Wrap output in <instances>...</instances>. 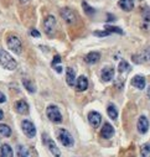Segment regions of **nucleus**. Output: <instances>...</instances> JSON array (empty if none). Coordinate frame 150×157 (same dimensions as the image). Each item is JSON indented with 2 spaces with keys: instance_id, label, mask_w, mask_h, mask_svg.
I'll use <instances>...</instances> for the list:
<instances>
[{
  "instance_id": "obj_3",
  "label": "nucleus",
  "mask_w": 150,
  "mask_h": 157,
  "mask_svg": "<svg viewBox=\"0 0 150 157\" xmlns=\"http://www.w3.org/2000/svg\"><path fill=\"white\" fill-rule=\"evenodd\" d=\"M57 139L65 147H72L73 144H74V140H73L72 135L66 129H58L57 130Z\"/></svg>"
},
{
  "instance_id": "obj_35",
  "label": "nucleus",
  "mask_w": 150,
  "mask_h": 157,
  "mask_svg": "<svg viewBox=\"0 0 150 157\" xmlns=\"http://www.w3.org/2000/svg\"><path fill=\"white\" fill-rule=\"evenodd\" d=\"M3 119H4V111L0 109V120H3Z\"/></svg>"
},
{
  "instance_id": "obj_20",
  "label": "nucleus",
  "mask_w": 150,
  "mask_h": 157,
  "mask_svg": "<svg viewBox=\"0 0 150 157\" xmlns=\"http://www.w3.org/2000/svg\"><path fill=\"white\" fill-rule=\"evenodd\" d=\"M99 58H101V55L98 52H89L88 55H86L85 61L88 64H94V63H97L99 61Z\"/></svg>"
},
{
  "instance_id": "obj_23",
  "label": "nucleus",
  "mask_w": 150,
  "mask_h": 157,
  "mask_svg": "<svg viewBox=\"0 0 150 157\" xmlns=\"http://www.w3.org/2000/svg\"><path fill=\"white\" fill-rule=\"evenodd\" d=\"M22 84H24V87L26 88V90H27L29 93H35V92H36L35 84H34L30 79H27V78H24V79H22Z\"/></svg>"
},
{
  "instance_id": "obj_21",
  "label": "nucleus",
  "mask_w": 150,
  "mask_h": 157,
  "mask_svg": "<svg viewBox=\"0 0 150 157\" xmlns=\"http://www.w3.org/2000/svg\"><path fill=\"white\" fill-rule=\"evenodd\" d=\"M119 6L124 11H130L134 9V2L133 0H119Z\"/></svg>"
},
{
  "instance_id": "obj_32",
  "label": "nucleus",
  "mask_w": 150,
  "mask_h": 157,
  "mask_svg": "<svg viewBox=\"0 0 150 157\" xmlns=\"http://www.w3.org/2000/svg\"><path fill=\"white\" fill-rule=\"evenodd\" d=\"M30 35H31L32 37H40V36H41L40 32L37 31V30H31V31H30Z\"/></svg>"
},
{
  "instance_id": "obj_10",
  "label": "nucleus",
  "mask_w": 150,
  "mask_h": 157,
  "mask_svg": "<svg viewBox=\"0 0 150 157\" xmlns=\"http://www.w3.org/2000/svg\"><path fill=\"white\" fill-rule=\"evenodd\" d=\"M101 78H102V81L105 82V83L110 82L114 78V68L110 67V66L104 67L102 69V72H101Z\"/></svg>"
},
{
  "instance_id": "obj_29",
  "label": "nucleus",
  "mask_w": 150,
  "mask_h": 157,
  "mask_svg": "<svg viewBox=\"0 0 150 157\" xmlns=\"http://www.w3.org/2000/svg\"><path fill=\"white\" fill-rule=\"evenodd\" d=\"M83 5V8H85V11H86V14H88V15H92V14H94V10L89 6V5H87V3H83L82 4Z\"/></svg>"
},
{
  "instance_id": "obj_33",
  "label": "nucleus",
  "mask_w": 150,
  "mask_h": 157,
  "mask_svg": "<svg viewBox=\"0 0 150 157\" xmlns=\"http://www.w3.org/2000/svg\"><path fill=\"white\" fill-rule=\"evenodd\" d=\"M5 101H6V97H5V94L0 92V104H2V103H5Z\"/></svg>"
},
{
  "instance_id": "obj_5",
  "label": "nucleus",
  "mask_w": 150,
  "mask_h": 157,
  "mask_svg": "<svg viewBox=\"0 0 150 157\" xmlns=\"http://www.w3.org/2000/svg\"><path fill=\"white\" fill-rule=\"evenodd\" d=\"M56 24H57V22H56L55 16L49 15V16L45 19V21H44V31H45V33L49 35V36L53 35V33H55V30H56Z\"/></svg>"
},
{
  "instance_id": "obj_18",
  "label": "nucleus",
  "mask_w": 150,
  "mask_h": 157,
  "mask_svg": "<svg viewBox=\"0 0 150 157\" xmlns=\"http://www.w3.org/2000/svg\"><path fill=\"white\" fill-rule=\"evenodd\" d=\"M145 78L143 77V75H135V77H133V79H132V86L133 87H135V88H138V89H144L145 88Z\"/></svg>"
},
{
  "instance_id": "obj_37",
  "label": "nucleus",
  "mask_w": 150,
  "mask_h": 157,
  "mask_svg": "<svg viewBox=\"0 0 150 157\" xmlns=\"http://www.w3.org/2000/svg\"><path fill=\"white\" fill-rule=\"evenodd\" d=\"M19 2H20V3H22V4H25V3H27V2H29V0H19Z\"/></svg>"
},
{
  "instance_id": "obj_30",
  "label": "nucleus",
  "mask_w": 150,
  "mask_h": 157,
  "mask_svg": "<svg viewBox=\"0 0 150 157\" xmlns=\"http://www.w3.org/2000/svg\"><path fill=\"white\" fill-rule=\"evenodd\" d=\"M93 33H94V36H99V37H104V36L110 35L108 31H94Z\"/></svg>"
},
{
  "instance_id": "obj_26",
  "label": "nucleus",
  "mask_w": 150,
  "mask_h": 157,
  "mask_svg": "<svg viewBox=\"0 0 150 157\" xmlns=\"http://www.w3.org/2000/svg\"><path fill=\"white\" fill-rule=\"evenodd\" d=\"M104 29H105V31H108L109 33L116 32V33H120V35H123V30H122V29H119V27H116V26L105 25V26H104Z\"/></svg>"
},
{
  "instance_id": "obj_13",
  "label": "nucleus",
  "mask_w": 150,
  "mask_h": 157,
  "mask_svg": "<svg viewBox=\"0 0 150 157\" xmlns=\"http://www.w3.org/2000/svg\"><path fill=\"white\" fill-rule=\"evenodd\" d=\"M113 135H114V128L110 124H104L103 125V128H102V130H101V136L103 137V139H105V140H108V139H110V137H113Z\"/></svg>"
},
{
  "instance_id": "obj_1",
  "label": "nucleus",
  "mask_w": 150,
  "mask_h": 157,
  "mask_svg": "<svg viewBox=\"0 0 150 157\" xmlns=\"http://www.w3.org/2000/svg\"><path fill=\"white\" fill-rule=\"evenodd\" d=\"M0 66L4 67L5 69L14 71V69H16L18 63H16V61H15L6 51L0 50Z\"/></svg>"
},
{
  "instance_id": "obj_14",
  "label": "nucleus",
  "mask_w": 150,
  "mask_h": 157,
  "mask_svg": "<svg viewBox=\"0 0 150 157\" xmlns=\"http://www.w3.org/2000/svg\"><path fill=\"white\" fill-rule=\"evenodd\" d=\"M76 90L77 92H85L88 88V79L85 75H80L76 81Z\"/></svg>"
},
{
  "instance_id": "obj_17",
  "label": "nucleus",
  "mask_w": 150,
  "mask_h": 157,
  "mask_svg": "<svg viewBox=\"0 0 150 157\" xmlns=\"http://www.w3.org/2000/svg\"><path fill=\"white\" fill-rule=\"evenodd\" d=\"M15 110L19 113V114H22V115H26L29 113V104L25 101V100H18L15 103Z\"/></svg>"
},
{
  "instance_id": "obj_2",
  "label": "nucleus",
  "mask_w": 150,
  "mask_h": 157,
  "mask_svg": "<svg viewBox=\"0 0 150 157\" xmlns=\"http://www.w3.org/2000/svg\"><path fill=\"white\" fill-rule=\"evenodd\" d=\"M6 45L10 51H13L16 55H20L22 51V44L20 41V38L15 35H9L6 38Z\"/></svg>"
},
{
  "instance_id": "obj_11",
  "label": "nucleus",
  "mask_w": 150,
  "mask_h": 157,
  "mask_svg": "<svg viewBox=\"0 0 150 157\" xmlns=\"http://www.w3.org/2000/svg\"><path fill=\"white\" fill-rule=\"evenodd\" d=\"M42 139L45 140V142H46V146L49 147L50 152H51V153H52L55 157H60V156H61V152H60L58 147L56 146L55 141H53V140H51V139H47V137H46V135H44V136H42Z\"/></svg>"
},
{
  "instance_id": "obj_25",
  "label": "nucleus",
  "mask_w": 150,
  "mask_h": 157,
  "mask_svg": "<svg viewBox=\"0 0 150 157\" xmlns=\"http://www.w3.org/2000/svg\"><path fill=\"white\" fill-rule=\"evenodd\" d=\"M130 71V66L127 61H120L118 64V72L119 73H124V72H129Z\"/></svg>"
},
{
  "instance_id": "obj_27",
  "label": "nucleus",
  "mask_w": 150,
  "mask_h": 157,
  "mask_svg": "<svg viewBox=\"0 0 150 157\" xmlns=\"http://www.w3.org/2000/svg\"><path fill=\"white\" fill-rule=\"evenodd\" d=\"M141 157H150V145L149 144H144L141 146Z\"/></svg>"
},
{
  "instance_id": "obj_6",
  "label": "nucleus",
  "mask_w": 150,
  "mask_h": 157,
  "mask_svg": "<svg viewBox=\"0 0 150 157\" xmlns=\"http://www.w3.org/2000/svg\"><path fill=\"white\" fill-rule=\"evenodd\" d=\"M21 129L24 131V134L29 137V139H32L36 136V128L35 125L30 121V120H24L21 123Z\"/></svg>"
},
{
  "instance_id": "obj_7",
  "label": "nucleus",
  "mask_w": 150,
  "mask_h": 157,
  "mask_svg": "<svg viewBox=\"0 0 150 157\" xmlns=\"http://www.w3.org/2000/svg\"><path fill=\"white\" fill-rule=\"evenodd\" d=\"M16 155L18 157H36V151L34 148H29V147H25L22 145H18L16 146Z\"/></svg>"
},
{
  "instance_id": "obj_15",
  "label": "nucleus",
  "mask_w": 150,
  "mask_h": 157,
  "mask_svg": "<svg viewBox=\"0 0 150 157\" xmlns=\"http://www.w3.org/2000/svg\"><path fill=\"white\" fill-rule=\"evenodd\" d=\"M148 129H149V121L146 119V116L141 115L138 120V131L140 134H145L148 131Z\"/></svg>"
},
{
  "instance_id": "obj_31",
  "label": "nucleus",
  "mask_w": 150,
  "mask_h": 157,
  "mask_svg": "<svg viewBox=\"0 0 150 157\" xmlns=\"http://www.w3.org/2000/svg\"><path fill=\"white\" fill-rule=\"evenodd\" d=\"M60 63H61V57H60V56H55V57H53V61H52V67L58 66Z\"/></svg>"
},
{
  "instance_id": "obj_12",
  "label": "nucleus",
  "mask_w": 150,
  "mask_h": 157,
  "mask_svg": "<svg viewBox=\"0 0 150 157\" xmlns=\"http://www.w3.org/2000/svg\"><path fill=\"white\" fill-rule=\"evenodd\" d=\"M88 121L93 128H98L102 123V116L97 111H91L88 113Z\"/></svg>"
},
{
  "instance_id": "obj_19",
  "label": "nucleus",
  "mask_w": 150,
  "mask_h": 157,
  "mask_svg": "<svg viewBox=\"0 0 150 157\" xmlns=\"http://www.w3.org/2000/svg\"><path fill=\"white\" fill-rule=\"evenodd\" d=\"M0 157H14V151L10 145L3 144L0 146Z\"/></svg>"
},
{
  "instance_id": "obj_22",
  "label": "nucleus",
  "mask_w": 150,
  "mask_h": 157,
  "mask_svg": "<svg viewBox=\"0 0 150 157\" xmlns=\"http://www.w3.org/2000/svg\"><path fill=\"white\" fill-rule=\"evenodd\" d=\"M107 113H108V115H109L110 119H113V120H116L117 117H118V110H117V108H116L113 104H109V105H108Z\"/></svg>"
},
{
  "instance_id": "obj_34",
  "label": "nucleus",
  "mask_w": 150,
  "mask_h": 157,
  "mask_svg": "<svg viewBox=\"0 0 150 157\" xmlns=\"http://www.w3.org/2000/svg\"><path fill=\"white\" fill-rule=\"evenodd\" d=\"M53 68H55V71H56L57 73H61V72H62V67H61L60 64H58V66H55Z\"/></svg>"
},
{
  "instance_id": "obj_24",
  "label": "nucleus",
  "mask_w": 150,
  "mask_h": 157,
  "mask_svg": "<svg viewBox=\"0 0 150 157\" xmlns=\"http://www.w3.org/2000/svg\"><path fill=\"white\" fill-rule=\"evenodd\" d=\"M0 135L4 137H10L11 136V129L6 124H0Z\"/></svg>"
},
{
  "instance_id": "obj_8",
  "label": "nucleus",
  "mask_w": 150,
  "mask_h": 157,
  "mask_svg": "<svg viewBox=\"0 0 150 157\" xmlns=\"http://www.w3.org/2000/svg\"><path fill=\"white\" fill-rule=\"evenodd\" d=\"M133 62L134 63H144V62H150V46L144 48L143 52L139 55L133 56Z\"/></svg>"
},
{
  "instance_id": "obj_9",
  "label": "nucleus",
  "mask_w": 150,
  "mask_h": 157,
  "mask_svg": "<svg viewBox=\"0 0 150 157\" xmlns=\"http://www.w3.org/2000/svg\"><path fill=\"white\" fill-rule=\"evenodd\" d=\"M61 16L62 19L67 22V24H73V22H76V13H74L72 9H68V8H63L61 10Z\"/></svg>"
},
{
  "instance_id": "obj_16",
  "label": "nucleus",
  "mask_w": 150,
  "mask_h": 157,
  "mask_svg": "<svg viewBox=\"0 0 150 157\" xmlns=\"http://www.w3.org/2000/svg\"><path fill=\"white\" fill-rule=\"evenodd\" d=\"M66 82L69 87H73L76 84V73H74L73 68H71V67H68L66 69Z\"/></svg>"
},
{
  "instance_id": "obj_4",
  "label": "nucleus",
  "mask_w": 150,
  "mask_h": 157,
  "mask_svg": "<svg viewBox=\"0 0 150 157\" xmlns=\"http://www.w3.org/2000/svg\"><path fill=\"white\" fill-rule=\"evenodd\" d=\"M46 115L49 117V120L55 124H60L62 121V114L56 105H49L46 109Z\"/></svg>"
},
{
  "instance_id": "obj_36",
  "label": "nucleus",
  "mask_w": 150,
  "mask_h": 157,
  "mask_svg": "<svg viewBox=\"0 0 150 157\" xmlns=\"http://www.w3.org/2000/svg\"><path fill=\"white\" fill-rule=\"evenodd\" d=\"M146 95H148V98H150V86H149L148 89H146Z\"/></svg>"
},
{
  "instance_id": "obj_28",
  "label": "nucleus",
  "mask_w": 150,
  "mask_h": 157,
  "mask_svg": "<svg viewBox=\"0 0 150 157\" xmlns=\"http://www.w3.org/2000/svg\"><path fill=\"white\" fill-rule=\"evenodd\" d=\"M141 15H143V19L148 22H150V8L149 6H145L141 11Z\"/></svg>"
}]
</instances>
